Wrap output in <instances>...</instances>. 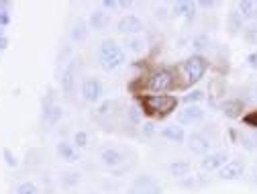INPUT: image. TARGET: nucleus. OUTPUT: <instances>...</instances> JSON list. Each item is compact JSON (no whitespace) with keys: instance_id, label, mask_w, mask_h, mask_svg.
<instances>
[{"instance_id":"obj_1","label":"nucleus","mask_w":257,"mask_h":194,"mask_svg":"<svg viewBox=\"0 0 257 194\" xmlns=\"http://www.w3.org/2000/svg\"><path fill=\"white\" fill-rule=\"evenodd\" d=\"M141 107L145 109L147 115L155 119H164L176 111L178 99L172 94H147V96H141Z\"/></svg>"},{"instance_id":"obj_2","label":"nucleus","mask_w":257,"mask_h":194,"mask_svg":"<svg viewBox=\"0 0 257 194\" xmlns=\"http://www.w3.org/2000/svg\"><path fill=\"white\" fill-rule=\"evenodd\" d=\"M124 51L120 49V45L112 39H106L100 43V49H98V59H100V68L104 72H112L116 70L118 66L124 63Z\"/></svg>"},{"instance_id":"obj_3","label":"nucleus","mask_w":257,"mask_h":194,"mask_svg":"<svg viewBox=\"0 0 257 194\" xmlns=\"http://www.w3.org/2000/svg\"><path fill=\"white\" fill-rule=\"evenodd\" d=\"M206 68H208V61L202 55H192L180 63V72H182L186 84H196L204 76Z\"/></svg>"},{"instance_id":"obj_4","label":"nucleus","mask_w":257,"mask_h":194,"mask_svg":"<svg viewBox=\"0 0 257 194\" xmlns=\"http://www.w3.org/2000/svg\"><path fill=\"white\" fill-rule=\"evenodd\" d=\"M176 86V78L172 74V70H155L149 78H147V88L153 92V94H164V92H170L172 88Z\"/></svg>"},{"instance_id":"obj_5","label":"nucleus","mask_w":257,"mask_h":194,"mask_svg":"<svg viewBox=\"0 0 257 194\" xmlns=\"http://www.w3.org/2000/svg\"><path fill=\"white\" fill-rule=\"evenodd\" d=\"M143 27H145L143 21L139 17H135V15H124L116 23V31L122 33V35H137V33L143 31Z\"/></svg>"},{"instance_id":"obj_6","label":"nucleus","mask_w":257,"mask_h":194,"mask_svg":"<svg viewBox=\"0 0 257 194\" xmlns=\"http://www.w3.org/2000/svg\"><path fill=\"white\" fill-rule=\"evenodd\" d=\"M82 96L88 103H98L102 99V82L98 78H86L82 82Z\"/></svg>"},{"instance_id":"obj_7","label":"nucleus","mask_w":257,"mask_h":194,"mask_svg":"<svg viewBox=\"0 0 257 194\" xmlns=\"http://www.w3.org/2000/svg\"><path fill=\"white\" fill-rule=\"evenodd\" d=\"M131 194H162V186L153 176H139L131 186Z\"/></svg>"},{"instance_id":"obj_8","label":"nucleus","mask_w":257,"mask_h":194,"mask_svg":"<svg viewBox=\"0 0 257 194\" xmlns=\"http://www.w3.org/2000/svg\"><path fill=\"white\" fill-rule=\"evenodd\" d=\"M245 172V166L241 159H229L220 170H218V178L220 180H239Z\"/></svg>"},{"instance_id":"obj_9","label":"nucleus","mask_w":257,"mask_h":194,"mask_svg":"<svg viewBox=\"0 0 257 194\" xmlns=\"http://www.w3.org/2000/svg\"><path fill=\"white\" fill-rule=\"evenodd\" d=\"M224 164H227V153H224V151H212V153H206V155L200 159V168H202L204 172L220 170Z\"/></svg>"},{"instance_id":"obj_10","label":"nucleus","mask_w":257,"mask_h":194,"mask_svg":"<svg viewBox=\"0 0 257 194\" xmlns=\"http://www.w3.org/2000/svg\"><path fill=\"white\" fill-rule=\"evenodd\" d=\"M202 119H204V109L198 105H190L184 111H180V115H178L180 125H194V123H200Z\"/></svg>"},{"instance_id":"obj_11","label":"nucleus","mask_w":257,"mask_h":194,"mask_svg":"<svg viewBox=\"0 0 257 194\" xmlns=\"http://www.w3.org/2000/svg\"><path fill=\"white\" fill-rule=\"evenodd\" d=\"M188 149L192 151V153H198V155H206L208 153V149H210V141L202 135V133H192L190 137H188Z\"/></svg>"},{"instance_id":"obj_12","label":"nucleus","mask_w":257,"mask_h":194,"mask_svg":"<svg viewBox=\"0 0 257 194\" xmlns=\"http://www.w3.org/2000/svg\"><path fill=\"white\" fill-rule=\"evenodd\" d=\"M100 159H102V164L106 168H118L122 161H124V155L116 147H104L100 151Z\"/></svg>"},{"instance_id":"obj_13","label":"nucleus","mask_w":257,"mask_h":194,"mask_svg":"<svg viewBox=\"0 0 257 194\" xmlns=\"http://www.w3.org/2000/svg\"><path fill=\"white\" fill-rule=\"evenodd\" d=\"M74 82H76V59H72L70 66L63 70V74H61V88H63V92H66L68 96L74 92Z\"/></svg>"},{"instance_id":"obj_14","label":"nucleus","mask_w":257,"mask_h":194,"mask_svg":"<svg viewBox=\"0 0 257 194\" xmlns=\"http://www.w3.org/2000/svg\"><path fill=\"white\" fill-rule=\"evenodd\" d=\"M57 153H59V157L61 159H66V161H78L80 159V155H78V149L74 147V143H70V141H59L57 143Z\"/></svg>"},{"instance_id":"obj_15","label":"nucleus","mask_w":257,"mask_h":194,"mask_svg":"<svg viewBox=\"0 0 257 194\" xmlns=\"http://www.w3.org/2000/svg\"><path fill=\"white\" fill-rule=\"evenodd\" d=\"M61 117H63V111H61L59 105H55V103L45 105V109H43V119H45L47 125H57V123L61 121Z\"/></svg>"},{"instance_id":"obj_16","label":"nucleus","mask_w":257,"mask_h":194,"mask_svg":"<svg viewBox=\"0 0 257 194\" xmlns=\"http://www.w3.org/2000/svg\"><path fill=\"white\" fill-rule=\"evenodd\" d=\"M162 137L168 139V141H172V143H182V141L186 139L184 127H180V125H170V127H166L164 131H162Z\"/></svg>"},{"instance_id":"obj_17","label":"nucleus","mask_w":257,"mask_h":194,"mask_svg":"<svg viewBox=\"0 0 257 194\" xmlns=\"http://www.w3.org/2000/svg\"><path fill=\"white\" fill-rule=\"evenodd\" d=\"M168 170H170V174H172L174 178L184 180V178H188V176H190L192 166L188 164V161H172V164L168 166Z\"/></svg>"},{"instance_id":"obj_18","label":"nucleus","mask_w":257,"mask_h":194,"mask_svg":"<svg viewBox=\"0 0 257 194\" xmlns=\"http://www.w3.org/2000/svg\"><path fill=\"white\" fill-rule=\"evenodd\" d=\"M222 113L229 119H237L243 113V103L241 101H224L222 103Z\"/></svg>"},{"instance_id":"obj_19","label":"nucleus","mask_w":257,"mask_h":194,"mask_svg":"<svg viewBox=\"0 0 257 194\" xmlns=\"http://www.w3.org/2000/svg\"><path fill=\"white\" fill-rule=\"evenodd\" d=\"M70 37H72L74 43H82V41L88 37V23H86V21H78V23L74 25V29H72Z\"/></svg>"},{"instance_id":"obj_20","label":"nucleus","mask_w":257,"mask_h":194,"mask_svg":"<svg viewBox=\"0 0 257 194\" xmlns=\"http://www.w3.org/2000/svg\"><path fill=\"white\" fill-rule=\"evenodd\" d=\"M90 25H92L96 31H102V29L108 25V13H104V11H96V13H92V17H90Z\"/></svg>"},{"instance_id":"obj_21","label":"nucleus","mask_w":257,"mask_h":194,"mask_svg":"<svg viewBox=\"0 0 257 194\" xmlns=\"http://www.w3.org/2000/svg\"><path fill=\"white\" fill-rule=\"evenodd\" d=\"M174 15L176 17H188V19H192V17H194V7H192L190 3H176L174 5Z\"/></svg>"},{"instance_id":"obj_22","label":"nucleus","mask_w":257,"mask_h":194,"mask_svg":"<svg viewBox=\"0 0 257 194\" xmlns=\"http://www.w3.org/2000/svg\"><path fill=\"white\" fill-rule=\"evenodd\" d=\"M237 13L243 19H253L255 17V3H251V0H243V3H239Z\"/></svg>"},{"instance_id":"obj_23","label":"nucleus","mask_w":257,"mask_h":194,"mask_svg":"<svg viewBox=\"0 0 257 194\" xmlns=\"http://www.w3.org/2000/svg\"><path fill=\"white\" fill-rule=\"evenodd\" d=\"M229 29L233 31V33H237L239 29H243V17H241L237 11H233V13L229 15Z\"/></svg>"},{"instance_id":"obj_24","label":"nucleus","mask_w":257,"mask_h":194,"mask_svg":"<svg viewBox=\"0 0 257 194\" xmlns=\"http://www.w3.org/2000/svg\"><path fill=\"white\" fill-rule=\"evenodd\" d=\"M204 99V92L202 90H192L190 94H186L184 96V103L190 107V105H196V103H200Z\"/></svg>"},{"instance_id":"obj_25","label":"nucleus","mask_w":257,"mask_h":194,"mask_svg":"<svg viewBox=\"0 0 257 194\" xmlns=\"http://www.w3.org/2000/svg\"><path fill=\"white\" fill-rule=\"evenodd\" d=\"M143 47H145V43H143V39H139V37L126 39V49H128V51L139 53V51H143Z\"/></svg>"},{"instance_id":"obj_26","label":"nucleus","mask_w":257,"mask_h":194,"mask_svg":"<svg viewBox=\"0 0 257 194\" xmlns=\"http://www.w3.org/2000/svg\"><path fill=\"white\" fill-rule=\"evenodd\" d=\"M37 192L39 190H37V186L33 182H21L17 186V194H37Z\"/></svg>"},{"instance_id":"obj_27","label":"nucleus","mask_w":257,"mask_h":194,"mask_svg":"<svg viewBox=\"0 0 257 194\" xmlns=\"http://www.w3.org/2000/svg\"><path fill=\"white\" fill-rule=\"evenodd\" d=\"M74 147L76 149H82V147H86L88 145V133L86 131H76V135H74Z\"/></svg>"},{"instance_id":"obj_28","label":"nucleus","mask_w":257,"mask_h":194,"mask_svg":"<svg viewBox=\"0 0 257 194\" xmlns=\"http://www.w3.org/2000/svg\"><path fill=\"white\" fill-rule=\"evenodd\" d=\"M11 23V15H9V3H0V27H7Z\"/></svg>"},{"instance_id":"obj_29","label":"nucleus","mask_w":257,"mask_h":194,"mask_svg":"<svg viewBox=\"0 0 257 194\" xmlns=\"http://www.w3.org/2000/svg\"><path fill=\"white\" fill-rule=\"evenodd\" d=\"M245 39L251 45H257V25H251V27L245 29Z\"/></svg>"},{"instance_id":"obj_30","label":"nucleus","mask_w":257,"mask_h":194,"mask_svg":"<svg viewBox=\"0 0 257 194\" xmlns=\"http://www.w3.org/2000/svg\"><path fill=\"white\" fill-rule=\"evenodd\" d=\"M126 115H128V123H131V125H139L141 123V111L139 109L131 107V109L126 111Z\"/></svg>"},{"instance_id":"obj_31","label":"nucleus","mask_w":257,"mask_h":194,"mask_svg":"<svg viewBox=\"0 0 257 194\" xmlns=\"http://www.w3.org/2000/svg\"><path fill=\"white\" fill-rule=\"evenodd\" d=\"M243 123H245L247 127H255V129H257V111L247 113V115L243 117Z\"/></svg>"},{"instance_id":"obj_32","label":"nucleus","mask_w":257,"mask_h":194,"mask_svg":"<svg viewBox=\"0 0 257 194\" xmlns=\"http://www.w3.org/2000/svg\"><path fill=\"white\" fill-rule=\"evenodd\" d=\"M112 109H114V103H112V101H106V103H102V105L98 107V117H104V115H108Z\"/></svg>"},{"instance_id":"obj_33","label":"nucleus","mask_w":257,"mask_h":194,"mask_svg":"<svg viewBox=\"0 0 257 194\" xmlns=\"http://www.w3.org/2000/svg\"><path fill=\"white\" fill-rule=\"evenodd\" d=\"M116 7H120L118 0H102V11H104V13H106V11H114Z\"/></svg>"},{"instance_id":"obj_34","label":"nucleus","mask_w":257,"mask_h":194,"mask_svg":"<svg viewBox=\"0 0 257 194\" xmlns=\"http://www.w3.org/2000/svg\"><path fill=\"white\" fill-rule=\"evenodd\" d=\"M206 45H208V39H206L204 35H202V37H196V39H194V47H196V49H204Z\"/></svg>"},{"instance_id":"obj_35","label":"nucleus","mask_w":257,"mask_h":194,"mask_svg":"<svg viewBox=\"0 0 257 194\" xmlns=\"http://www.w3.org/2000/svg\"><path fill=\"white\" fill-rule=\"evenodd\" d=\"M180 184H182L184 188H194V186H196V180L192 178V176H188V178H184V180H182Z\"/></svg>"},{"instance_id":"obj_36","label":"nucleus","mask_w":257,"mask_h":194,"mask_svg":"<svg viewBox=\"0 0 257 194\" xmlns=\"http://www.w3.org/2000/svg\"><path fill=\"white\" fill-rule=\"evenodd\" d=\"M5 157H7V164H9L11 168H15V166H17V159H15V155H11V151H9V149H5Z\"/></svg>"},{"instance_id":"obj_37","label":"nucleus","mask_w":257,"mask_h":194,"mask_svg":"<svg viewBox=\"0 0 257 194\" xmlns=\"http://www.w3.org/2000/svg\"><path fill=\"white\" fill-rule=\"evenodd\" d=\"M247 63H249L251 68H257V51H253V53L247 55Z\"/></svg>"},{"instance_id":"obj_38","label":"nucleus","mask_w":257,"mask_h":194,"mask_svg":"<svg viewBox=\"0 0 257 194\" xmlns=\"http://www.w3.org/2000/svg\"><path fill=\"white\" fill-rule=\"evenodd\" d=\"M153 131H155V129H153L151 123H145V125H143V133H145V135H153Z\"/></svg>"},{"instance_id":"obj_39","label":"nucleus","mask_w":257,"mask_h":194,"mask_svg":"<svg viewBox=\"0 0 257 194\" xmlns=\"http://www.w3.org/2000/svg\"><path fill=\"white\" fill-rule=\"evenodd\" d=\"M7 43H9V41H7V37H5L3 33H0V49H5V47H7Z\"/></svg>"},{"instance_id":"obj_40","label":"nucleus","mask_w":257,"mask_h":194,"mask_svg":"<svg viewBox=\"0 0 257 194\" xmlns=\"http://www.w3.org/2000/svg\"><path fill=\"white\" fill-rule=\"evenodd\" d=\"M255 19H257V3H255Z\"/></svg>"},{"instance_id":"obj_41","label":"nucleus","mask_w":257,"mask_h":194,"mask_svg":"<svg viewBox=\"0 0 257 194\" xmlns=\"http://www.w3.org/2000/svg\"><path fill=\"white\" fill-rule=\"evenodd\" d=\"M255 96H257V88H255Z\"/></svg>"},{"instance_id":"obj_42","label":"nucleus","mask_w":257,"mask_h":194,"mask_svg":"<svg viewBox=\"0 0 257 194\" xmlns=\"http://www.w3.org/2000/svg\"><path fill=\"white\" fill-rule=\"evenodd\" d=\"M255 182H257V176H255Z\"/></svg>"}]
</instances>
